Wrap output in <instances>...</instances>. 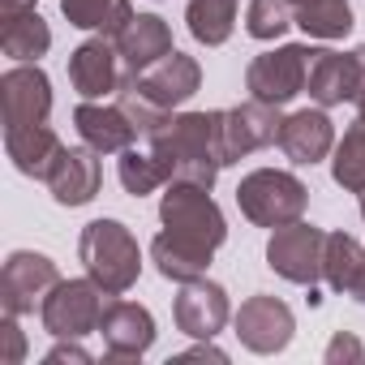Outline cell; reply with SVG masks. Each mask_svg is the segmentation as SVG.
<instances>
[{
  "mask_svg": "<svg viewBox=\"0 0 365 365\" xmlns=\"http://www.w3.org/2000/svg\"><path fill=\"white\" fill-rule=\"evenodd\" d=\"M99 180H103L99 150L95 146H65V155L56 159V168L48 176V190L61 207H86L99 194Z\"/></svg>",
  "mask_w": 365,
  "mask_h": 365,
  "instance_id": "obj_17",
  "label": "cell"
},
{
  "mask_svg": "<svg viewBox=\"0 0 365 365\" xmlns=\"http://www.w3.org/2000/svg\"><path fill=\"white\" fill-rule=\"evenodd\" d=\"M0 48L18 65H35L52 48V31L35 14V0H0Z\"/></svg>",
  "mask_w": 365,
  "mask_h": 365,
  "instance_id": "obj_15",
  "label": "cell"
},
{
  "mask_svg": "<svg viewBox=\"0 0 365 365\" xmlns=\"http://www.w3.org/2000/svg\"><path fill=\"white\" fill-rule=\"evenodd\" d=\"M309 56H314V48H305V43H284V48H275V52L254 56L250 69H245V91H250V99H262V103H275V108L292 103V99L305 91Z\"/></svg>",
  "mask_w": 365,
  "mask_h": 365,
  "instance_id": "obj_7",
  "label": "cell"
},
{
  "mask_svg": "<svg viewBox=\"0 0 365 365\" xmlns=\"http://www.w3.org/2000/svg\"><path fill=\"white\" fill-rule=\"evenodd\" d=\"M361 267H365V250L356 245V237H348V232H327V250H322V284H327L331 292H352Z\"/></svg>",
  "mask_w": 365,
  "mask_h": 365,
  "instance_id": "obj_26",
  "label": "cell"
},
{
  "mask_svg": "<svg viewBox=\"0 0 365 365\" xmlns=\"http://www.w3.org/2000/svg\"><path fill=\"white\" fill-rule=\"evenodd\" d=\"M305 91L318 108H335V103H352L361 95V69L352 52H331V48H314L309 56V73H305Z\"/></svg>",
  "mask_w": 365,
  "mask_h": 365,
  "instance_id": "obj_16",
  "label": "cell"
},
{
  "mask_svg": "<svg viewBox=\"0 0 365 365\" xmlns=\"http://www.w3.org/2000/svg\"><path fill=\"white\" fill-rule=\"evenodd\" d=\"M73 125H78L82 142L95 146L99 155H120V150H129L142 138L138 125L129 120V112L120 103H91L86 99V103L73 108Z\"/></svg>",
  "mask_w": 365,
  "mask_h": 365,
  "instance_id": "obj_18",
  "label": "cell"
},
{
  "mask_svg": "<svg viewBox=\"0 0 365 365\" xmlns=\"http://www.w3.org/2000/svg\"><path fill=\"white\" fill-rule=\"evenodd\" d=\"M172 318H176V331H185L190 339H215L228 327V318H232L224 284H215L207 275L180 284V292L172 301Z\"/></svg>",
  "mask_w": 365,
  "mask_h": 365,
  "instance_id": "obj_10",
  "label": "cell"
},
{
  "mask_svg": "<svg viewBox=\"0 0 365 365\" xmlns=\"http://www.w3.org/2000/svg\"><path fill=\"white\" fill-rule=\"evenodd\" d=\"M5 150L22 176L48 180L56 159L65 155V142L56 138L52 125H18V129H5Z\"/></svg>",
  "mask_w": 365,
  "mask_h": 365,
  "instance_id": "obj_20",
  "label": "cell"
},
{
  "mask_svg": "<svg viewBox=\"0 0 365 365\" xmlns=\"http://www.w3.org/2000/svg\"><path fill=\"white\" fill-rule=\"evenodd\" d=\"M356 116H365V91L356 95Z\"/></svg>",
  "mask_w": 365,
  "mask_h": 365,
  "instance_id": "obj_36",
  "label": "cell"
},
{
  "mask_svg": "<svg viewBox=\"0 0 365 365\" xmlns=\"http://www.w3.org/2000/svg\"><path fill=\"white\" fill-rule=\"evenodd\" d=\"M61 284V271L48 254L35 250H18L5 258V271H0V309L5 314H31L35 305H43V297Z\"/></svg>",
  "mask_w": 365,
  "mask_h": 365,
  "instance_id": "obj_8",
  "label": "cell"
},
{
  "mask_svg": "<svg viewBox=\"0 0 365 365\" xmlns=\"http://www.w3.org/2000/svg\"><path fill=\"white\" fill-rule=\"evenodd\" d=\"M361 220H365V194H361Z\"/></svg>",
  "mask_w": 365,
  "mask_h": 365,
  "instance_id": "obj_37",
  "label": "cell"
},
{
  "mask_svg": "<svg viewBox=\"0 0 365 365\" xmlns=\"http://www.w3.org/2000/svg\"><path fill=\"white\" fill-rule=\"evenodd\" d=\"M159 224L168 232H180L207 250H220L228 241V220L220 211V202L211 198V190L202 185H185V180H172L163 202H159Z\"/></svg>",
  "mask_w": 365,
  "mask_h": 365,
  "instance_id": "obj_5",
  "label": "cell"
},
{
  "mask_svg": "<svg viewBox=\"0 0 365 365\" xmlns=\"http://www.w3.org/2000/svg\"><path fill=\"white\" fill-rule=\"evenodd\" d=\"M0 108H5V129L18 125H48L52 116V82L39 65H14L0 78Z\"/></svg>",
  "mask_w": 365,
  "mask_h": 365,
  "instance_id": "obj_11",
  "label": "cell"
},
{
  "mask_svg": "<svg viewBox=\"0 0 365 365\" xmlns=\"http://www.w3.org/2000/svg\"><path fill=\"white\" fill-rule=\"evenodd\" d=\"M116 48H120L125 73H142L172 52V31L159 14H133V22L116 35Z\"/></svg>",
  "mask_w": 365,
  "mask_h": 365,
  "instance_id": "obj_21",
  "label": "cell"
},
{
  "mask_svg": "<svg viewBox=\"0 0 365 365\" xmlns=\"http://www.w3.org/2000/svg\"><path fill=\"white\" fill-rule=\"evenodd\" d=\"M211 254H215V250H207V245H198V241H190V237H180V232H168V228L150 241V258H155L159 275L172 279V284L202 279L207 267H211Z\"/></svg>",
  "mask_w": 365,
  "mask_h": 365,
  "instance_id": "obj_22",
  "label": "cell"
},
{
  "mask_svg": "<svg viewBox=\"0 0 365 365\" xmlns=\"http://www.w3.org/2000/svg\"><path fill=\"white\" fill-rule=\"evenodd\" d=\"M99 335H103V348L112 361H138L155 344V318L146 305L108 301V309L99 318Z\"/></svg>",
  "mask_w": 365,
  "mask_h": 365,
  "instance_id": "obj_14",
  "label": "cell"
},
{
  "mask_svg": "<svg viewBox=\"0 0 365 365\" xmlns=\"http://www.w3.org/2000/svg\"><path fill=\"white\" fill-rule=\"evenodd\" d=\"M0 335H5V361L18 365L26 356V339H22V327H18V314H5L0 318Z\"/></svg>",
  "mask_w": 365,
  "mask_h": 365,
  "instance_id": "obj_30",
  "label": "cell"
},
{
  "mask_svg": "<svg viewBox=\"0 0 365 365\" xmlns=\"http://www.w3.org/2000/svg\"><path fill=\"white\" fill-rule=\"evenodd\" d=\"M43 361H48V365H61V361H73V365H86V361H91V352H86V348H82L78 339H61V344H56V348H52V352L43 356Z\"/></svg>",
  "mask_w": 365,
  "mask_h": 365,
  "instance_id": "obj_32",
  "label": "cell"
},
{
  "mask_svg": "<svg viewBox=\"0 0 365 365\" xmlns=\"http://www.w3.org/2000/svg\"><path fill=\"white\" fill-rule=\"evenodd\" d=\"M331 180L344 194H365V116H356L331 150Z\"/></svg>",
  "mask_w": 365,
  "mask_h": 365,
  "instance_id": "obj_25",
  "label": "cell"
},
{
  "mask_svg": "<svg viewBox=\"0 0 365 365\" xmlns=\"http://www.w3.org/2000/svg\"><path fill=\"white\" fill-rule=\"evenodd\" d=\"M288 26H297L288 0H250V9H245V31H250L254 39L271 43V39H279Z\"/></svg>",
  "mask_w": 365,
  "mask_h": 365,
  "instance_id": "obj_29",
  "label": "cell"
},
{
  "mask_svg": "<svg viewBox=\"0 0 365 365\" xmlns=\"http://www.w3.org/2000/svg\"><path fill=\"white\" fill-rule=\"evenodd\" d=\"M297 26L309 39H344L352 31V5L348 0H288Z\"/></svg>",
  "mask_w": 365,
  "mask_h": 365,
  "instance_id": "obj_24",
  "label": "cell"
},
{
  "mask_svg": "<svg viewBox=\"0 0 365 365\" xmlns=\"http://www.w3.org/2000/svg\"><path fill=\"white\" fill-rule=\"evenodd\" d=\"M150 155L159 159L168 185L185 180V185L211 190L224 159V112H176L168 116L150 138Z\"/></svg>",
  "mask_w": 365,
  "mask_h": 365,
  "instance_id": "obj_1",
  "label": "cell"
},
{
  "mask_svg": "<svg viewBox=\"0 0 365 365\" xmlns=\"http://www.w3.org/2000/svg\"><path fill=\"white\" fill-rule=\"evenodd\" d=\"M292 335H297V318H292V309L279 297L258 292V297L241 301V309H237V339L250 352H258V356L284 352L292 344Z\"/></svg>",
  "mask_w": 365,
  "mask_h": 365,
  "instance_id": "obj_9",
  "label": "cell"
},
{
  "mask_svg": "<svg viewBox=\"0 0 365 365\" xmlns=\"http://www.w3.org/2000/svg\"><path fill=\"white\" fill-rule=\"evenodd\" d=\"M352 56H356V69H361V91H365V43L361 48H352ZM356 103V99H352Z\"/></svg>",
  "mask_w": 365,
  "mask_h": 365,
  "instance_id": "obj_34",
  "label": "cell"
},
{
  "mask_svg": "<svg viewBox=\"0 0 365 365\" xmlns=\"http://www.w3.org/2000/svg\"><path fill=\"white\" fill-rule=\"evenodd\" d=\"M116 172H120L125 194H133V198H146V194H155L159 185H168V176H163V168H159V159H155L150 150H133V146L120 150Z\"/></svg>",
  "mask_w": 365,
  "mask_h": 365,
  "instance_id": "obj_28",
  "label": "cell"
},
{
  "mask_svg": "<svg viewBox=\"0 0 365 365\" xmlns=\"http://www.w3.org/2000/svg\"><path fill=\"white\" fill-rule=\"evenodd\" d=\"M365 356V348L352 339V335H335L331 344H327V361L331 365H339V361H361Z\"/></svg>",
  "mask_w": 365,
  "mask_h": 365,
  "instance_id": "obj_31",
  "label": "cell"
},
{
  "mask_svg": "<svg viewBox=\"0 0 365 365\" xmlns=\"http://www.w3.org/2000/svg\"><path fill=\"white\" fill-rule=\"evenodd\" d=\"M305 202H309L305 180L284 172V168H258V172L241 176V185H237V207L258 228L297 224L305 215Z\"/></svg>",
  "mask_w": 365,
  "mask_h": 365,
  "instance_id": "obj_3",
  "label": "cell"
},
{
  "mask_svg": "<svg viewBox=\"0 0 365 365\" xmlns=\"http://www.w3.org/2000/svg\"><path fill=\"white\" fill-rule=\"evenodd\" d=\"M322 250H327V232L314 228V224H284V228H271V241H267V267L288 279V284H301L309 288V305H322Z\"/></svg>",
  "mask_w": 365,
  "mask_h": 365,
  "instance_id": "obj_4",
  "label": "cell"
},
{
  "mask_svg": "<svg viewBox=\"0 0 365 365\" xmlns=\"http://www.w3.org/2000/svg\"><path fill=\"white\" fill-rule=\"evenodd\" d=\"M279 108L275 103H262V99H250V103H237L224 112V159L228 163H241L245 155L271 146L279 138Z\"/></svg>",
  "mask_w": 365,
  "mask_h": 365,
  "instance_id": "obj_13",
  "label": "cell"
},
{
  "mask_svg": "<svg viewBox=\"0 0 365 365\" xmlns=\"http://www.w3.org/2000/svg\"><path fill=\"white\" fill-rule=\"evenodd\" d=\"M61 14L69 18V26L95 31V35H112V39L133 22L129 0H61Z\"/></svg>",
  "mask_w": 365,
  "mask_h": 365,
  "instance_id": "obj_23",
  "label": "cell"
},
{
  "mask_svg": "<svg viewBox=\"0 0 365 365\" xmlns=\"http://www.w3.org/2000/svg\"><path fill=\"white\" fill-rule=\"evenodd\" d=\"M190 35L207 48H220L228 43L232 26H237V0H190Z\"/></svg>",
  "mask_w": 365,
  "mask_h": 365,
  "instance_id": "obj_27",
  "label": "cell"
},
{
  "mask_svg": "<svg viewBox=\"0 0 365 365\" xmlns=\"http://www.w3.org/2000/svg\"><path fill=\"white\" fill-rule=\"evenodd\" d=\"M120 48H116V39L112 35H95V39H86V43H78L73 48V56H69V82H73V91L82 95V99H103V95H112V91H120Z\"/></svg>",
  "mask_w": 365,
  "mask_h": 365,
  "instance_id": "obj_12",
  "label": "cell"
},
{
  "mask_svg": "<svg viewBox=\"0 0 365 365\" xmlns=\"http://www.w3.org/2000/svg\"><path fill=\"white\" fill-rule=\"evenodd\" d=\"M108 292L86 275V279H61L43 305H39V318H43V331L56 335V339H82L91 331H99V318L108 309L103 301Z\"/></svg>",
  "mask_w": 365,
  "mask_h": 365,
  "instance_id": "obj_6",
  "label": "cell"
},
{
  "mask_svg": "<svg viewBox=\"0 0 365 365\" xmlns=\"http://www.w3.org/2000/svg\"><path fill=\"white\" fill-rule=\"evenodd\" d=\"M176 361H220V365H224V361H228V352H224V348H215L211 339H202L198 348H190V352H180Z\"/></svg>",
  "mask_w": 365,
  "mask_h": 365,
  "instance_id": "obj_33",
  "label": "cell"
},
{
  "mask_svg": "<svg viewBox=\"0 0 365 365\" xmlns=\"http://www.w3.org/2000/svg\"><path fill=\"white\" fill-rule=\"evenodd\" d=\"M352 297L365 305V267H361V275H356V284H352Z\"/></svg>",
  "mask_w": 365,
  "mask_h": 365,
  "instance_id": "obj_35",
  "label": "cell"
},
{
  "mask_svg": "<svg viewBox=\"0 0 365 365\" xmlns=\"http://www.w3.org/2000/svg\"><path fill=\"white\" fill-rule=\"evenodd\" d=\"M78 258H82L86 275L108 297L129 292L138 284V275H142V250H138L133 232L120 220H95V224H86L82 237H78Z\"/></svg>",
  "mask_w": 365,
  "mask_h": 365,
  "instance_id": "obj_2",
  "label": "cell"
},
{
  "mask_svg": "<svg viewBox=\"0 0 365 365\" xmlns=\"http://www.w3.org/2000/svg\"><path fill=\"white\" fill-rule=\"evenodd\" d=\"M275 142L292 163H318L335 150V125H331L327 108H301V112L284 116Z\"/></svg>",
  "mask_w": 365,
  "mask_h": 365,
  "instance_id": "obj_19",
  "label": "cell"
}]
</instances>
